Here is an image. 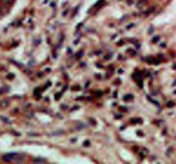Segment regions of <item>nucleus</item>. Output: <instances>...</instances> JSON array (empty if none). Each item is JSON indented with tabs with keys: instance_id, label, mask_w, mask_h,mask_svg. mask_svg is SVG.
<instances>
[{
	"instance_id": "1",
	"label": "nucleus",
	"mask_w": 176,
	"mask_h": 164,
	"mask_svg": "<svg viewBox=\"0 0 176 164\" xmlns=\"http://www.w3.org/2000/svg\"><path fill=\"white\" fill-rule=\"evenodd\" d=\"M21 157H23V155H19L17 154H12L4 156V159L6 161H11V160H14V159H20Z\"/></svg>"
}]
</instances>
